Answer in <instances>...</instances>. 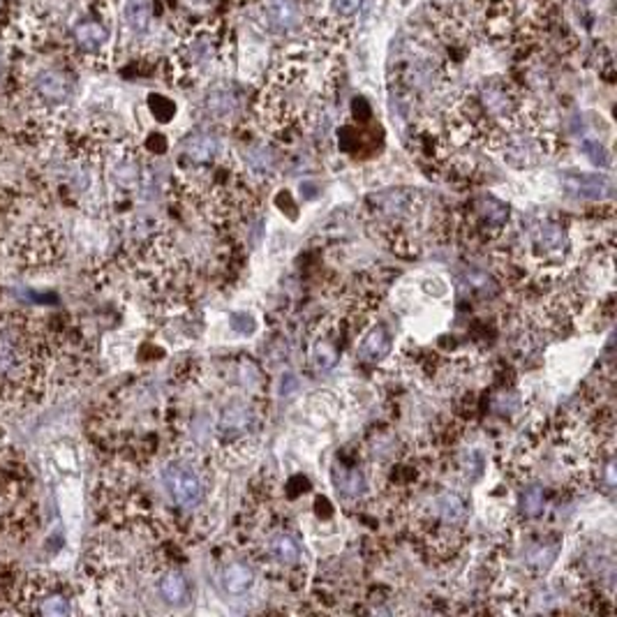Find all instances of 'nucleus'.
Returning <instances> with one entry per match:
<instances>
[{"label":"nucleus","instance_id":"nucleus-1","mask_svg":"<svg viewBox=\"0 0 617 617\" xmlns=\"http://www.w3.org/2000/svg\"><path fill=\"white\" fill-rule=\"evenodd\" d=\"M42 382V363L37 344L17 327H0V403L21 400L37 393Z\"/></svg>","mask_w":617,"mask_h":617},{"label":"nucleus","instance_id":"nucleus-2","mask_svg":"<svg viewBox=\"0 0 617 617\" xmlns=\"http://www.w3.org/2000/svg\"><path fill=\"white\" fill-rule=\"evenodd\" d=\"M162 479L181 509H197L204 502V483L188 460H174L166 465Z\"/></svg>","mask_w":617,"mask_h":617},{"label":"nucleus","instance_id":"nucleus-3","mask_svg":"<svg viewBox=\"0 0 617 617\" xmlns=\"http://www.w3.org/2000/svg\"><path fill=\"white\" fill-rule=\"evenodd\" d=\"M264 19L278 33L297 30L303 24L301 0H264Z\"/></svg>","mask_w":617,"mask_h":617},{"label":"nucleus","instance_id":"nucleus-4","mask_svg":"<svg viewBox=\"0 0 617 617\" xmlns=\"http://www.w3.org/2000/svg\"><path fill=\"white\" fill-rule=\"evenodd\" d=\"M430 513L437 518L439 525H444L449 529L460 528L465 521H467V502L460 493L456 490H442L433 497V506H430Z\"/></svg>","mask_w":617,"mask_h":617},{"label":"nucleus","instance_id":"nucleus-5","mask_svg":"<svg viewBox=\"0 0 617 617\" xmlns=\"http://www.w3.org/2000/svg\"><path fill=\"white\" fill-rule=\"evenodd\" d=\"M564 188L585 199H605L613 195V183L604 174H567Z\"/></svg>","mask_w":617,"mask_h":617},{"label":"nucleus","instance_id":"nucleus-6","mask_svg":"<svg viewBox=\"0 0 617 617\" xmlns=\"http://www.w3.org/2000/svg\"><path fill=\"white\" fill-rule=\"evenodd\" d=\"M532 241L544 255H562L564 250L569 248V236L567 229L559 225L558 220H544L535 227L532 232Z\"/></svg>","mask_w":617,"mask_h":617},{"label":"nucleus","instance_id":"nucleus-7","mask_svg":"<svg viewBox=\"0 0 617 617\" xmlns=\"http://www.w3.org/2000/svg\"><path fill=\"white\" fill-rule=\"evenodd\" d=\"M474 211L481 222V229H486L493 236L502 232V229H506V225H509V206L499 202V199H495V197H481V199H476Z\"/></svg>","mask_w":617,"mask_h":617},{"label":"nucleus","instance_id":"nucleus-8","mask_svg":"<svg viewBox=\"0 0 617 617\" xmlns=\"http://www.w3.org/2000/svg\"><path fill=\"white\" fill-rule=\"evenodd\" d=\"M391 347H393L391 331H389L384 324H377V327H373L368 333H366V335H363L357 354L361 361L377 363L391 354Z\"/></svg>","mask_w":617,"mask_h":617},{"label":"nucleus","instance_id":"nucleus-9","mask_svg":"<svg viewBox=\"0 0 617 617\" xmlns=\"http://www.w3.org/2000/svg\"><path fill=\"white\" fill-rule=\"evenodd\" d=\"M72 83L70 79L63 74V72L56 70H44L37 74L35 79V96L40 100L49 102V104H58V102H66L70 97Z\"/></svg>","mask_w":617,"mask_h":617},{"label":"nucleus","instance_id":"nucleus-10","mask_svg":"<svg viewBox=\"0 0 617 617\" xmlns=\"http://www.w3.org/2000/svg\"><path fill=\"white\" fill-rule=\"evenodd\" d=\"M185 158L192 162V165H211L215 162V158L220 155V142L213 135H190L183 143Z\"/></svg>","mask_w":617,"mask_h":617},{"label":"nucleus","instance_id":"nucleus-11","mask_svg":"<svg viewBox=\"0 0 617 617\" xmlns=\"http://www.w3.org/2000/svg\"><path fill=\"white\" fill-rule=\"evenodd\" d=\"M255 426V412L250 410L248 405L234 403L229 405L222 414H220V433L222 435H243L248 430H252Z\"/></svg>","mask_w":617,"mask_h":617},{"label":"nucleus","instance_id":"nucleus-12","mask_svg":"<svg viewBox=\"0 0 617 617\" xmlns=\"http://www.w3.org/2000/svg\"><path fill=\"white\" fill-rule=\"evenodd\" d=\"M222 588L229 594H245L252 585H255V571L245 562L227 564L222 569Z\"/></svg>","mask_w":617,"mask_h":617},{"label":"nucleus","instance_id":"nucleus-13","mask_svg":"<svg viewBox=\"0 0 617 617\" xmlns=\"http://www.w3.org/2000/svg\"><path fill=\"white\" fill-rule=\"evenodd\" d=\"M158 590H160V597L172 605H183L188 604V597H190V588H188V581L181 571L169 569L160 576L158 582Z\"/></svg>","mask_w":617,"mask_h":617},{"label":"nucleus","instance_id":"nucleus-14","mask_svg":"<svg viewBox=\"0 0 617 617\" xmlns=\"http://www.w3.org/2000/svg\"><path fill=\"white\" fill-rule=\"evenodd\" d=\"M107 28L100 21H81L74 26V42L86 54H97L107 44Z\"/></svg>","mask_w":617,"mask_h":617},{"label":"nucleus","instance_id":"nucleus-15","mask_svg":"<svg viewBox=\"0 0 617 617\" xmlns=\"http://www.w3.org/2000/svg\"><path fill=\"white\" fill-rule=\"evenodd\" d=\"M268 552L275 562L285 564V567H294L301 562V548H298L297 539L289 535H275L268 541Z\"/></svg>","mask_w":617,"mask_h":617},{"label":"nucleus","instance_id":"nucleus-16","mask_svg":"<svg viewBox=\"0 0 617 617\" xmlns=\"http://www.w3.org/2000/svg\"><path fill=\"white\" fill-rule=\"evenodd\" d=\"M335 486H338V493H343L344 497L357 499L366 493V476L359 467H340L335 469Z\"/></svg>","mask_w":617,"mask_h":617},{"label":"nucleus","instance_id":"nucleus-17","mask_svg":"<svg viewBox=\"0 0 617 617\" xmlns=\"http://www.w3.org/2000/svg\"><path fill=\"white\" fill-rule=\"evenodd\" d=\"M125 21L132 33H146L150 26V0H125Z\"/></svg>","mask_w":617,"mask_h":617},{"label":"nucleus","instance_id":"nucleus-18","mask_svg":"<svg viewBox=\"0 0 617 617\" xmlns=\"http://www.w3.org/2000/svg\"><path fill=\"white\" fill-rule=\"evenodd\" d=\"M234 109H236V100H234L232 93H227V90H215V93H211V97H208V112L213 113L215 119L232 116Z\"/></svg>","mask_w":617,"mask_h":617},{"label":"nucleus","instance_id":"nucleus-19","mask_svg":"<svg viewBox=\"0 0 617 617\" xmlns=\"http://www.w3.org/2000/svg\"><path fill=\"white\" fill-rule=\"evenodd\" d=\"M522 513L528 518H539L544 513V488L529 486L525 488V493L521 497Z\"/></svg>","mask_w":617,"mask_h":617},{"label":"nucleus","instance_id":"nucleus-20","mask_svg":"<svg viewBox=\"0 0 617 617\" xmlns=\"http://www.w3.org/2000/svg\"><path fill=\"white\" fill-rule=\"evenodd\" d=\"M559 552V544H536L535 548H532V552L528 555V562L532 564V567H536V569H548L552 562H555V558H558Z\"/></svg>","mask_w":617,"mask_h":617},{"label":"nucleus","instance_id":"nucleus-21","mask_svg":"<svg viewBox=\"0 0 617 617\" xmlns=\"http://www.w3.org/2000/svg\"><path fill=\"white\" fill-rule=\"evenodd\" d=\"M37 613H40V615H49V617L67 615V613H70V604H67V599L63 597V594L49 592V594H44V599H42L40 605H37Z\"/></svg>","mask_w":617,"mask_h":617},{"label":"nucleus","instance_id":"nucleus-22","mask_svg":"<svg viewBox=\"0 0 617 617\" xmlns=\"http://www.w3.org/2000/svg\"><path fill=\"white\" fill-rule=\"evenodd\" d=\"M149 107L150 112H153V116L160 123H166V120L174 119V113H176V104H174L172 100H166V97L162 96H150L149 97Z\"/></svg>","mask_w":617,"mask_h":617},{"label":"nucleus","instance_id":"nucleus-23","mask_svg":"<svg viewBox=\"0 0 617 617\" xmlns=\"http://www.w3.org/2000/svg\"><path fill=\"white\" fill-rule=\"evenodd\" d=\"M229 324H232L234 331L241 333V335H250V333H255L257 328L255 317L248 315V312H234V315L229 317Z\"/></svg>","mask_w":617,"mask_h":617},{"label":"nucleus","instance_id":"nucleus-24","mask_svg":"<svg viewBox=\"0 0 617 617\" xmlns=\"http://www.w3.org/2000/svg\"><path fill=\"white\" fill-rule=\"evenodd\" d=\"M331 7L338 19H350L359 12L361 0H331Z\"/></svg>","mask_w":617,"mask_h":617},{"label":"nucleus","instance_id":"nucleus-25","mask_svg":"<svg viewBox=\"0 0 617 617\" xmlns=\"http://www.w3.org/2000/svg\"><path fill=\"white\" fill-rule=\"evenodd\" d=\"M582 149H585V153L590 155V160H592L594 165H599V166L611 165V158H608V153H605V149L601 146V143L585 142L582 143Z\"/></svg>","mask_w":617,"mask_h":617},{"label":"nucleus","instance_id":"nucleus-26","mask_svg":"<svg viewBox=\"0 0 617 617\" xmlns=\"http://www.w3.org/2000/svg\"><path fill=\"white\" fill-rule=\"evenodd\" d=\"M315 511L317 516H324V518H331L333 516V509H331V502H328L327 497H317L315 499Z\"/></svg>","mask_w":617,"mask_h":617},{"label":"nucleus","instance_id":"nucleus-27","mask_svg":"<svg viewBox=\"0 0 617 617\" xmlns=\"http://www.w3.org/2000/svg\"><path fill=\"white\" fill-rule=\"evenodd\" d=\"M149 149L153 150V153H165L166 150V142L162 135H153V137L149 139Z\"/></svg>","mask_w":617,"mask_h":617}]
</instances>
